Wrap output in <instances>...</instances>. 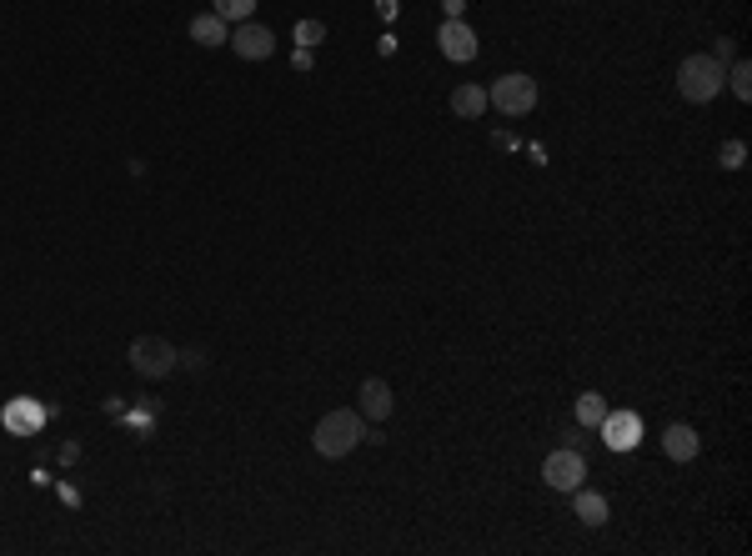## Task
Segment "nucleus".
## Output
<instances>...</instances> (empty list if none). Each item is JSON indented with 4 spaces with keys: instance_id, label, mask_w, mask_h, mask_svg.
<instances>
[{
    "instance_id": "obj_6",
    "label": "nucleus",
    "mask_w": 752,
    "mask_h": 556,
    "mask_svg": "<svg viewBox=\"0 0 752 556\" xmlns=\"http://www.w3.org/2000/svg\"><path fill=\"white\" fill-rule=\"evenodd\" d=\"M0 426H6L11 436H41L46 406L36 396H16V401H6V411H0Z\"/></svg>"
},
{
    "instance_id": "obj_13",
    "label": "nucleus",
    "mask_w": 752,
    "mask_h": 556,
    "mask_svg": "<svg viewBox=\"0 0 752 556\" xmlns=\"http://www.w3.org/2000/svg\"><path fill=\"white\" fill-rule=\"evenodd\" d=\"M662 446H667L672 461H692V456H697V431H692V426H667V431H662Z\"/></svg>"
},
{
    "instance_id": "obj_5",
    "label": "nucleus",
    "mask_w": 752,
    "mask_h": 556,
    "mask_svg": "<svg viewBox=\"0 0 752 556\" xmlns=\"http://www.w3.org/2000/svg\"><path fill=\"white\" fill-rule=\"evenodd\" d=\"M542 481H547V486H557V491H577V486L587 481V461H582V451H572V446L552 451V456L542 461Z\"/></svg>"
},
{
    "instance_id": "obj_15",
    "label": "nucleus",
    "mask_w": 752,
    "mask_h": 556,
    "mask_svg": "<svg viewBox=\"0 0 752 556\" xmlns=\"http://www.w3.org/2000/svg\"><path fill=\"white\" fill-rule=\"evenodd\" d=\"M211 11L226 21V26H241V21H251V11H256V0H211Z\"/></svg>"
},
{
    "instance_id": "obj_10",
    "label": "nucleus",
    "mask_w": 752,
    "mask_h": 556,
    "mask_svg": "<svg viewBox=\"0 0 752 556\" xmlns=\"http://www.w3.org/2000/svg\"><path fill=\"white\" fill-rule=\"evenodd\" d=\"M356 401H361V416H366V421H387L392 406H397V396H392V386H387L382 376H366L361 391H356Z\"/></svg>"
},
{
    "instance_id": "obj_16",
    "label": "nucleus",
    "mask_w": 752,
    "mask_h": 556,
    "mask_svg": "<svg viewBox=\"0 0 752 556\" xmlns=\"http://www.w3.org/2000/svg\"><path fill=\"white\" fill-rule=\"evenodd\" d=\"M602 416H607V401H602L597 391H582V396H577V421H582V426H602Z\"/></svg>"
},
{
    "instance_id": "obj_9",
    "label": "nucleus",
    "mask_w": 752,
    "mask_h": 556,
    "mask_svg": "<svg viewBox=\"0 0 752 556\" xmlns=\"http://www.w3.org/2000/svg\"><path fill=\"white\" fill-rule=\"evenodd\" d=\"M597 431H602V441H607L612 451H632V446L642 441V416H637V411H607Z\"/></svg>"
},
{
    "instance_id": "obj_21",
    "label": "nucleus",
    "mask_w": 752,
    "mask_h": 556,
    "mask_svg": "<svg viewBox=\"0 0 752 556\" xmlns=\"http://www.w3.org/2000/svg\"><path fill=\"white\" fill-rule=\"evenodd\" d=\"M462 11H467V0H447V21H462Z\"/></svg>"
},
{
    "instance_id": "obj_1",
    "label": "nucleus",
    "mask_w": 752,
    "mask_h": 556,
    "mask_svg": "<svg viewBox=\"0 0 752 556\" xmlns=\"http://www.w3.org/2000/svg\"><path fill=\"white\" fill-rule=\"evenodd\" d=\"M361 441H366V416H361V411H351V406H341V411H326V416L316 421V451H321L326 461H341V456H351Z\"/></svg>"
},
{
    "instance_id": "obj_11",
    "label": "nucleus",
    "mask_w": 752,
    "mask_h": 556,
    "mask_svg": "<svg viewBox=\"0 0 752 556\" xmlns=\"http://www.w3.org/2000/svg\"><path fill=\"white\" fill-rule=\"evenodd\" d=\"M482 111H487V91L482 86H457L452 91V116H462V121H482Z\"/></svg>"
},
{
    "instance_id": "obj_14",
    "label": "nucleus",
    "mask_w": 752,
    "mask_h": 556,
    "mask_svg": "<svg viewBox=\"0 0 752 556\" xmlns=\"http://www.w3.org/2000/svg\"><path fill=\"white\" fill-rule=\"evenodd\" d=\"M572 496H577V521H582V526H602V521H607V496L582 491V486H577Z\"/></svg>"
},
{
    "instance_id": "obj_19",
    "label": "nucleus",
    "mask_w": 752,
    "mask_h": 556,
    "mask_svg": "<svg viewBox=\"0 0 752 556\" xmlns=\"http://www.w3.org/2000/svg\"><path fill=\"white\" fill-rule=\"evenodd\" d=\"M722 166H732V171L742 166V141H727V146H722Z\"/></svg>"
},
{
    "instance_id": "obj_4",
    "label": "nucleus",
    "mask_w": 752,
    "mask_h": 556,
    "mask_svg": "<svg viewBox=\"0 0 752 556\" xmlns=\"http://www.w3.org/2000/svg\"><path fill=\"white\" fill-rule=\"evenodd\" d=\"M126 361L136 366V376L156 381V376H171V371H176V346H171L166 336H136L131 351H126Z\"/></svg>"
},
{
    "instance_id": "obj_7",
    "label": "nucleus",
    "mask_w": 752,
    "mask_h": 556,
    "mask_svg": "<svg viewBox=\"0 0 752 556\" xmlns=\"http://www.w3.org/2000/svg\"><path fill=\"white\" fill-rule=\"evenodd\" d=\"M226 46H231L241 61H266V56L276 51V36H271L266 26H256V21H241V26H231Z\"/></svg>"
},
{
    "instance_id": "obj_20",
    "label": "nucleus",
    "mask_w": 752,
    "mask_h": 556,
    "mask_svg": "<svg viewBox=\"0 0 752 556\" xmlns=\"http://www.w3.org/2000/svg\"><path fill=\"white\" fill-rule=\"evenodd\" d=\"M176 366H191V371H201V366H206V356H201V351H176Z\"/></svg>"
},
{
    "instance_id": "obj_8",
    "label": "nucleus",
    "mask_w": 752,
    "mask_h": 556,
    "mask_svg": "<svg viewBox=\"0 0 752 556\" xmlns=\"http://www.w3.org/2000/svg\"><path fill=\"white\" fill-rule=\"evenodd\" d=\"M437 46H442V56L447 61H457V66H467V61H477V31L467 26V21H442V31H437Z\"/></svg>"
},
{
    "instance_id": "obj_17",
    "label": "nucleus",
    "mask_w": 752,
    "mask_h": 556,
    "mask_svg": "<svg viewBox=\"0 0 752 556\" xmlns=\"http://www.w3.org/2000/svg\"><path fill=\"white\" fill-rule=\"evenodd\" d=\"M727 86H732L737 101H752V66H747V61H732V66H727Z\"/></svg>"
},
{
    "instance_id": "obj_18",
    "label": "nucleus",
    "mask_w": 752,
    "mask_h": 556,
    "mask_svg": "<svg viewBox=\"0 0 752 556\" xmlns=\"http://www.w3.org/2000/svg\"><path fill=\"white\" fill-rule=\"evenodd\" d=\"M321 41H326V26H321V21H301V26H296V46H301V51H316Z\"/></svg>"
},
{
    "instance_id": "obj_2",
    "label": "nucleus",
    "mask_w": 752,
    "mask_h": 556,
    "mask_svg": "<svg viewBox=\"0 0 752 556\" xmlns=\"http://www.w3.org/2000/svg\"><path fill=\"white\" fill-rule=\"evenodd\" d=\"M722 81H727V66L717 56H682L677 66V91L687 106H707L712 96H722Z\"/></svg>"
},
{
    "instance_id": "obj_12",
    "label": "nucleus",
    "mask_w": 752,
    "mask_h": 556,
    "mask_svg": "<svg viewBox=\"0 0 752 556\" xmlns=\"http://www.w3.org/2000/svg\"><path fill=\"white\" fill-rule=\"evenodd\" d=\"M226 36H231V26H226L216 11H206V16L191 21V41H196V46H226Z\"/></svg>"
},
{
    "instance_id": "obj_3",
    "label": "nucleus",
    "mask_w": 752,
    "mask_h": 556,
    "mask_svg": "<svg viewBox=\"0 0 752 556\" xmlns=\"http://www.w3.org/2000/svg\"><path fill=\"white\" fill-rule=\"evenodd\" d=\"M487 106H497L502 116H527L532 106H537V81L532 76H522V71H512V76H497L492 81V91H487Z\"/></svg>"
}]
</instances>
